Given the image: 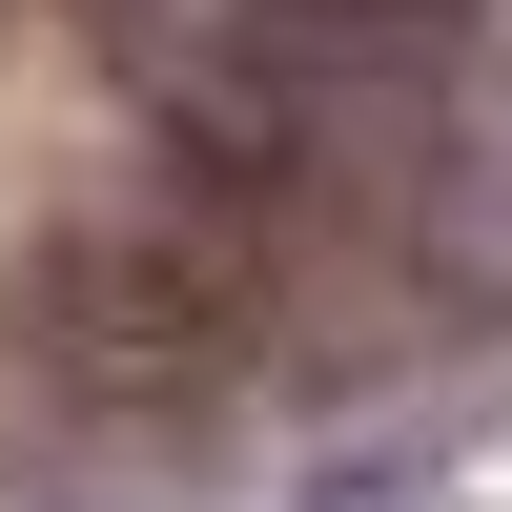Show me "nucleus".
Here are the masks:
<instances>
[{
	"instance_id": "1",
	"label": "nucleus",
	"mask_w": 512,
	"mask_h": 512,
	"mask_svg": "<svg viewBox=\"0 0 512 512\" xmlns=\"http://www.w3.org/2000/svg\"><path fill=\"white\" fill-rule=\"evenodd\" d=\"M328 21H431V0H328Z\"/></svg>"
}]
</instances>
